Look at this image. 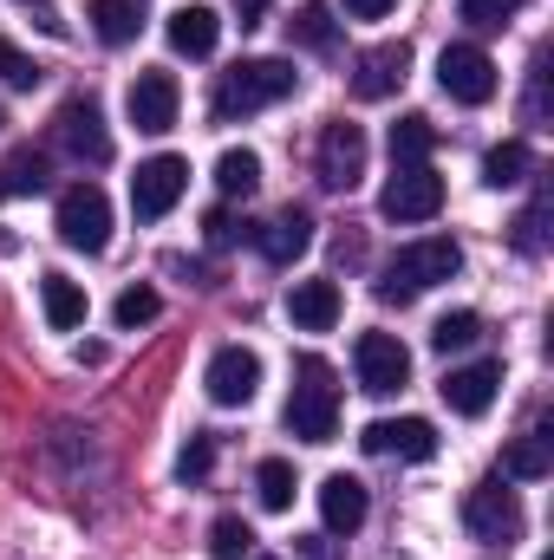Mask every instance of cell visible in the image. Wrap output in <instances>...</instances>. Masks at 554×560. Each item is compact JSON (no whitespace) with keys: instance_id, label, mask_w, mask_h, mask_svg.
Returning a JSON list of instances; mask_svg holds the SVG:
<instances>
[{"instance_id":"obj_1","label":"cell","mask_w":554,"mask_h":560,"mask_svg":"<svg viewBox=\"0 0 554 560\" xmlns=\"http://www.w3.org/2000/svg\"><path fill=\"white\" fill-rule=\"evenodd\" d=\"M457 275H463V248H457L450 235H424V242H405V248L385 261L379 300H417V293H430L437 280H457Z\"/></svg>"},{"instance_id":"obj_2","label":"cell","mask_w":554,"mask_h":560,"mask_svg":"<svg viewBox=\"0 0 554 560\" xmlns=\"http://www.w3.org/2000/svg\"><path fill=\"white\" fill-rule=\"evenodd\" d=\"M293 66L287 59H242V66H229L222 72V85H216V118H249V112H268L280 105L287 92H293Z\"/></svg>"},{"instance_id":"obj_3","label":"cell","mask_w":554,"mask_h":560,"mask_svg":"<svg viewBox=\"0 0 554 560\" xmlns=\"http://www.w3.org/2000/svg\"><path fill=\"white\" fill-rule=\"evenodd\" d=\"M339 423V385H333V365L326 359H300V385L287 398V430L300 443H326Z\"/></svg>"},{"instance_id":"obj_4","label":"cell","mask_w":554,"mask_h":560,"mask_svg":"<svg viewBox=\"0 0 554 560\" xmlns=\"http://www.w3.org/2000/svg\"><path fill=\"white\" fill-rule=\"evenodd\" d=\"M59 242L79 248V255H99L112 242V196L99 183H72L59 196Z\"/></svg>"},{"instance_id":"obj_5","label":"cell","mask_w":554,"mask_h":560,"mask_svg":"<svg viewBox=\"0 0 554 560\" xmlns=\"http://www.w3.org/2000/svg\"><path fill=\"white\" fill-rule=\"evenodd\" d=\"M353 365H359V385H366L372 398H392V392H405V378H412V352H405L399 332H359Z\"/></svg>"},{"instance_id":"obj_6","label":"cell","mask_w":554,"mask_h":560,"mask_svg":"<svg viewBox=\"0 0 554 560\" xmlns=\"http://www.w3.org/2000/svg\"><path fill=\"white\" fill-rule=\"evenodd\" d=\"M437 85L457 105H489L496 98V59L483 46H443L437 52Z\"/></svg>"},{"instance_id":"obj_7","label":"cell","mask_w":554,"mask_h":560,"mask_svg":"<svg viewBox=\"0 0 554 560\" xmlns=\"http://www.w3.org/2000/svg\"><path fill=\"white\" fill-rule=\"evenodd\" d=\"M183 189H189V163H183V156L163 150V156L138 163V176H131V209H138V222H163Z\"/></svg>"},{"instance_id":"obj_8","label":"cell","mask_w":554,"mask_h":560,"mask_svg":"<svg viewBox=\"0 0 554 560\" xmlns=\"http://www.w3.org/2000/svg\"><path fill=\"white\" fill-rule=\"evenodd\" d=\"M379 209H385L392 222H430V215L443 209V176H437L430 163H405V170L385 183Z\"/></svg>"},{"instance_id":"obj_9","label":"cell","mask_w":554,"mask_h":560,"mask_svg":"<svg viewBox=\"0 0 554 560\" xmlns=\"http://www.w3.org/2000/svg\"><path fill=\"white\" fill-rule=\"evenodd\" d=\"M463 522H470V535L476 541H516L522 535V502H516V489H503V482H476L470 489V502H463Z\"/></svg>"},{"instance_id":"obj_10","label":"cell","mask_w":554,"mask_h":560,"mask_svg":"<svg viewBox=\"0 0 554 560\" xmlns=\"http://www.w3.org/2000/svg\"><path fill=\"white\" fill-rule=\"evenodd\" d=\"M53 131H59V143H66L79 163H112V131H105L99 98H66L59 118H53Z\"/></svg>"},{"instance_id":"obj_11","label":"cell","mask_w":554,"mask_h":560,"mask_svg":"<svg viewBox=\"0 0 554 560\" xmlns=\"http://www.w3.org/2000/svg\"><path fill=\"white\" fill-rule=\"evenodd\" d=\"M359 176H366V131L333 118L320 131V183L326 189H359Z\"/></svg>"},{"instance_id":"obj_12","label":"cell","mask_w":554,"mask_h":560,"mask_svg":"<svg viewBox=\"0 0 554 560\" xmlns=\"http://www.w3.org/2000/svg\"><path fill=\"white\" fill-rule=\"evenodd\" d=\"M209 398L222 405V411H235V405H249L255 392H262V359L249 352V346H222L216 359H209Z\"/></svg>"},{"instance_id":"obj_13","label":"cell","mask_w":554,"mask_h":560,"mask_svg":"<svg viewBox=\"0 0 554 560\" xmlns=\"http://www.w3.org/2000/svg\"><path fill=\"white\" fill-rule=\"evenodd\" d=\"M125 105H131V125H138V131L163 138V131L176 125V105H183V92H176V79H170V72H138Z\"/></svg>"},{"instance_id":"obj_14","label":"cell","mask_w":554,"mask_h":560,"mask_svg":"<svg viewBox=\"0 0 554 560\" xmlns=\"http://www.w3.org/2000/svg\"><path fill=\"white\" fill-rule=\"evenodd\" d=\"M496 385H503V365H496V359H476V365H457L437 392H443V405H450L457 418H483V411L496 405Z\"/></svg>"},{"instance_id":"obj_15","label":"cell","mask_w":554,"mask_h":560,"mask_svg":"<svg viewBox=\"0 0 554 560\" xmlns=\"http://www.w3.org/2000/svg\"><path fill=\"white\" fill-rule=\"evenodd\" d=\"M372 456H405V463H430L437 456V430L430 418H385V423H366V436H359Z\"/></svg>"},{"instance_id":"obj_16","label":"cell","mask_w":554,"mask_h":560,"mask_svg":"<svg viewBox=\"0 0 554 560\" xmlns=\"http://www.w3.org/2000/svg\"><path fill=\"white\" fill-rule=\"evenodd\" d=\"M405 72H412V46H405V39H385V46H372V52L359 59L353 92H359V98H392V92L405 85Z\"/></svg>"},{"instance_id":"obj_17","label":"cell","mask_w":554,"mask_h":560,"mask_svg":"<svg viewBox=\"0 0 554 560\" xmlns=\"http://www.w3.org/2000/svg\"><path fill=\"white\" fill-rule=\"evenodd\" d=\"M255 248H262L275 268L300 261V255L313 248V215H307V209H280L275 222H262V229H255Z\"/></svg>"},{"instance_id":"obj_18","label":"cell","mask_w":554,"mask_h":560,"mask_svg":"<svg viewBox=\"0 0 554 560\" xmlns=\"http://www.w3.org/2000/svg\"><path fill=\"white\" fill-rule=\"evenodd\" d=\"M287 319H293L300 332H333V319H339V287H333V280H300V287L287 293Z\"/></svg>"},{"instance_id":"obj_19","label":"cell","mask_w":554,"mask_h":560,"mask_svg":"<svg viewBox=\"0 0 554 560\" xmlns=\"http://www.w3.org/2000/svg\"><path fill=\"white\" fill-rule=\"evenodd\" d=\"M366 509H372V502H366V482H359V476H326V482H320V515H326L333 535H353V528L366 522Z\"/></svg>"},{"instance_id":"obj_20","label":"cell","mask_w":554,"mask_h":560,"mask_svg":"<svg viewBox=\"0 0 554 560\" xmlns=\"http://www.w3.org/2000/svg\"><path fill=\"white\" fill-rule=\"evenodd\" d=\"M216 39H222L216 7H176V13H170V46H176L183 59H209Z\"/></svg>"},{"instance_id":"obj_21","label":"cell","mask_w":554,"mask_h":560,"mask_svg":"<svg viewBox=\"0 0 554 560\" xmlns=\"http://www.w3.org/2000/svg\"><path fill=\"white\" fill-rule=\"evenodd\" d=\"M39 306H46V326L53 332H72V326H85V287L72 275H39Z\"/></svg>"},{"instance_id":"obj_22","label":"cell","mask_w":554,"mask_h":560,"mask_svg":"<svg viewBox=\"0 0 554 560\" xmlns=\"http://www.w3.org/2000/svg\"><path fill=\"white\" fill-rule=\"evenodd\" d=\"M549 469H554L549 430H529V436H516V443L503 450V476H509V482H542Z\"/></svg>"},{"instance_id":"obj_23","label":"cell","mask_w":554,"mask_h":560,"mask_svg":"<svg viewBox=\"0 0 554 560\" xmlns=\"http://www.w3.org/2000/svg\"><path fill=\"white\" fill-rule=\"evenodd\" d=\"M216 189H222L229 202H249V196L262 189V156H255V150H222V156H216Z\"/></svg>"},{"instance_id":"obj_24","label":"cell","mask_w":554,"mask_h":560,"mask_svg":"<svg viewBox=\"0 0 554 560\" xmlns=\"http://www.w3.org/2000/svg\"><path fill=\"white\" fill-rule=\"evenodd\" d=\"M85 13H92V33H99L105 46H131V39L143 33V20H138V0H92Z\"/></svg>"},{"instance_id":"obj_25","label":"cell","mask_w":554,"mask_h":560,"mask_svg":"<svg viewBox=\"0 0 554 560\" xmlns=\"http://www.w3.org/2000/svg\"><path fill=\"white\" fill-rule=\"evenodd\" d=\"M529 170H535V156H529V143H516V138L496 143V150L483 156V183H489V189H516Z\"/></svg>"},{"instance_id":"obj_26","label":"cell","mask_w":554,"mask_h":560,"mask_svg":"<svg viewBox=\"0 0 554 560\" xmlns=\"http://www.w3.org/2000/svg\"><path fill=\"white\" fill-rule=\"evenodd\" d=\"M255 495H262V509H268V515H287V509H293V463L268 456V463L255 469Z\"/></svg>"},{"instance_id":"obj_27","label":"cell","mask_w":554,"mask_h":560,"mask_svg":"<svg viewBox=\"0 0 554 560\" xmlns=\"http://www.w3.org/2000/svg\"><path fill=\"white\" fill-rule=\"evenodd\" d=\"M476 339H483V319H476V313H443V319L430 326V346H437L443 359H450V352H470Z\"/></svg>"},{"instance_id":"obj_28","label":"cell","mask_w":554,"mask_h":560,"mask_svg":"<svg viewBox=\"0 0 554 560\" xmlns=\"http://www.w3.org/2000/svg\"><path fill=\"white\" fill-rule=\"evenodd\" d=\"M163 313V300H157V287H125L118 300H112V319H118V332H138Z\"/></svg>"},{"instance_id":"obj_29","label":"cell","mask_w":554,"mask_h":560,"mask_svg":"<svg viewBox=\"0 0 554 560\" xmlns=\"http://www.w3.org/2000/svg\"><path fill=\"white\" fill-rule=\"evenodd\" d=\"M430 143H437V131H430V118H417V112L392 125V156H399V170H405V163H424Z\"/></svg>"},{"instance_id":"obj_30","label":"cell","mask_w":554,"mask_h":560,"mask_svg":"<svg viewBox=\"0 0 554 560\" xmlns=\"http://www.w3.org/2000/svg\"><path fill=\"white\" fill-rule=\"evenodd\" d=\"M0 176H7V183H0L7 196H39V189H46V156H39V150H13V163H7Z\"/></svg>"},{"instance_id":"obj_31","label":"cell","mask_w":554,"mask_h":560,"mask_svg":"<svg viewBox=\"0 0 554 560\" xmlns=\"http://www.w3.org/2000/svg\"><path fill=\"white\" fill-rule=\"evenodd\" d=\"M255 548V528L242 522V515H216V528H209V555L216 560H242Z\"/></svg>"},{"instance_id":"obj_32","label":"cell","mask_w":554,"mask_h":560,"mask_svg":"<svg viewBox=\"0 0 554 560\" xmlns=\"http://www.w3.org/2000/svg\"><path fill=\"white\" fill-rule=\"evenodd\" d=\"M287 39H300V46H333V13L313 0V7H300L293 20H287Z\"/></svg>"},{"instance_id":"obj_33","label":"cell","mask_w":554,"mask_h":560,"mask_svg":"<svg viewBox=\"0 0 554 560\" xmlns=\"http://www.w3.org/2000/svg\"><path fill=\"white\" fill-rule=\"evenodd\" d=\"M209 469H216V436L196 430V436L183 443V456H176V476H183V482H203Z\"/></svg>"},{"instance_id":"obj_34","label":"cell","mask_w":554,"mask_h":560,"mask_svg":"<svg viewBox=\"0 0 554 560\" xmlns=\"http://www.w3.org/2000/svg\"><path fill=\"white\" fill-rule=\"evenodd\" d=\"M542 222H549V196H535V202L516 215V248H522V255H542Z\"/></svg>"},{"instance_id":"obj_35","label":"cell","mask_w":554,"mask_h":560,"mask_svg":"<svg viewBox=\"0 0 554 560\" xmlns=\"http://www.w3.org/2000/svg\"><path fill=\"white\" fill-rule=\"evenodd\" d=\"M0 79H7V85H20V92H33V85H39V66H33L13 39H0Z\"/></svg>"},{"instance_id":"obj_36","label":"cell","mask_w":554,"mask_h":560,"mask_svg":"<svg viewBox=\"0 0 554 560\" xmlns=\"http://www.w3.org/2000/svg\"><path fill=\"white\" fill-rule=\"evenodd\" d=\"M457 13H463L470 26H503V20L522 13V0H457Z\"/></svg>"},{"instance_id":"obj_37","label":"cell","mask_w":554,"mask_h":560,"mask_svg":"<svg viewBox=\"0 0 554 560\" xmlns=\"http://www.w3.org/2000/svg\"><path fill=\"white\" fill-rule=\"evenodd\" d=\"M203 229H209V242H216V248H229V242H235V215H229V209H209V222H203Z\"/></svg>"},{"instance_id":"obj_38","label":"cell","mask_w":554,"mask_h":560,"mask_svg":"<svg viewBox=\"0 0 554 560\" xmlns=\"http://www.w3.org/2000/svg\"><path fill=\"white\" fill-rule=\"evenodd\" d=\"M346 13H353V20H385L392 0H346Z\"/></svg>"},{"instance_id":"obj_39","label":"cell","mask_w":554,"mask_h":560,"mask_svg":"<svg viewBox=\"0 0 554 560\" xmlns=\"http://www.w3.org/2000/svg\"><path fill=\"white\" fill-rule=\"evenodd\" d=\"M268 7H275V0H235V20H242V26H262Z\"/></svg>"},{"instance_id":"obj_40","label":"cell","mask_w":554,"mask_h":560,"mask_svg":"<svg viewBox=\"0 0 554 560\" xmlns=\"http://www.w3.org/2000/svg\"><path fill=\"white\" fill-rule=\"evenodd\" d=\"M255 560H275V555H255Z\"/></svg>"},{"instance_id":"obj_41","label":"cell","mask_w":554,"mask_h":560,"mask_svg":"<svg viewBox=\"0 0 554 560\" xmlns=\"http://www.w3.org/2000/svg\"><path fill=\"white\" fill-rule=\"evenodd\" d=\"M0 125H7V118H0Z\"/></svg>"}]
</instances>
